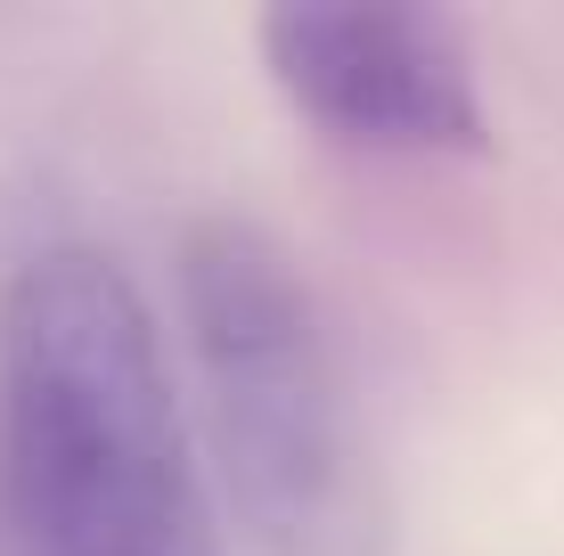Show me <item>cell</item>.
Returning a JSON list of instances; mask_svg holds the SVG:
<instances>
[{"instance_id": "obj_2", "label": "cell", "mask_w": 564, "mask_h": 556, "mask_svg": "<svg viewBox=\"0 0 564 556\" xmlns=\"http://www.w3.org/2000/svg\"><path fill=\"white\" fill-rule=\"evenodd\" d=\"M172 279L246 541L262 556H393V483L303 254L246 214H197Z\"/></svg>"}, {"instance_id": "obj_3", "label": "cell", "mask_w": 564, "mask_h": 556, "mask_svg": "<svg viewBox=\"0 0 564 556\" xmlns=\"http://www.w3.org/2000/svg\"><path fill=\"white\" fill-rule=\"evenodd\" d=\"M279 99L360 156H491L475 42L425 0H279L254 17Z\"/></svg>"}, {"instance_id": "obj_1", "label": "cell", "mask_w": 564, "mask_h": 556, "mask_svg": "<svg viewBox=\"0 0 564 556\" xmlns=\"http://www.w3.org/2000/svg\"><path fill=\"white\" fill-rule=\"evenodd\" d=\"M0 475L33 556H213L155 312L107 246H42L0 295Z\"/></svg>"}]
</instances>
